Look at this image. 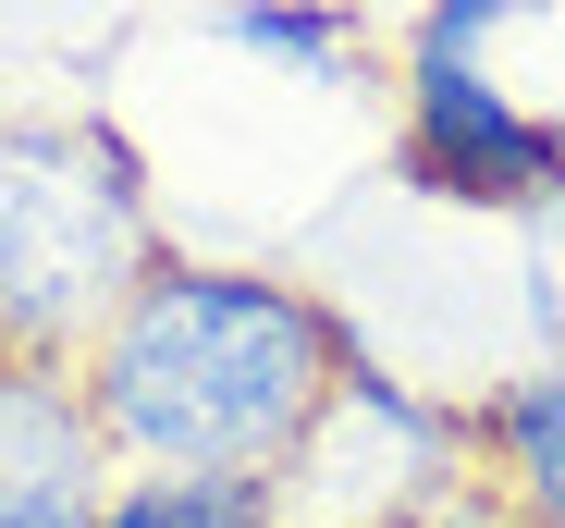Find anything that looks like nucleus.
<instances>
[{
    "instance_id": "1",
    "label": "nucleus",
    "mask_w": 565,
    "mask_h": 528,
    "mask_svg": "<svg viewBox=\"0 0 565 528\" xmlns=\"http://www.w3.org/2000/svg\"><path fill=\"white\" fill-rule=\"evenodd\" d=\"M344 357H356V320L320 283L160 246L136 271V295L99 320V344L74 357V381L99 406L111 467L282 479V455H296L308 418L332 406Z\"/></svg>"
},
{
    "instance_id": "2",
    "label": "nucleus",
    "mask_w": 565,
    "mask_h": 528,
    "mask_svg": "<svg viewBox=\"0 0 565 528\" xmlns=\"http://www.w3.org/2000/svg\"><path fill=\"white\" fill-rule=\"evenodd\" d=\"M148 160L111 111H0V357H86L160 258Z\"/></svg>"
},
{
    "instance_id": "3",
    "label": "nucleus",
    "mask_w": 565,
    "mask_h": 528,
    "mask_svg": "<svg viewBox=\"0 0 565 528\" xmlns=\"http://www.w3.org/2000/svg\"><path fill=\"white\" fill-rule=\"evenodd\" d=\"M467 479H480V418H467V394H430V381L382 369L356 344L332 406L308 418V443L282 455L270 504H282V528H394V516H418V504H443Z\"/></svg>"
},
{
    "instance_id": "4",
    "label": "nucleus",
    "mask_w": 565,
    "mask_h": 528,
    "mask_svg": "<svg viewBox=\"0 0 565 528\" xmlns=\"http://www.w3.org/2000/svg\"><path fill=\"white\" fill-rule=\"evenodd\" d=\"M394 185L529 234L565 209V123L529 111L492 62H394Z\"/></svg>"
},
{
    "instance_id": "5",
    "label": "nucleus",
    "mask_w": 565,
    "mask_h": 528,
    "mask_svg": "<svg viewBox=\"0 0 565 528\" xmlns=\"http://www.w3.org/2000/svg\"><path fill=\"white\" fill-rule=\"evenodd\" d=\"M99 406L62 357H0V528H86L111 492Z\"/></svg>"
},
{
    "instance_id": "6",
    "label": "nucleus",
    "mask_w": 565,
    "mask_h": 528,
    "mask_svg": "<svg viewBox=\"0 0 565 528\" xmlns=\"http://www.w3.org/2000/svg\"><path fill=\"white\" fill-rule=\"evenodd\" d=\"M467 418H480V479L504 492L516 528H565V344L541 369L467 394Z\"/></svg>"
},
{
    "instance_id": "7",
    "label": "nucleus",
    "mask_w": 565,
    "mask_h": 528,
    "mask_svg": "<svg viewBox=\"0 0 565 528\" xmlns=\"http://www.w3.org/2000/svg\"><path fill=\"white\" fill-rule=\"evenodd\" d=\"M210 37L246 62H282L296 86H369V62H382L369 0H210Z\"/></svg>"
},
{
    "instance_id": "8",
    "label": "nucleus",
    "mask_w": 565,
    "mask_h": 528,
    "mask_svg": "<svg viewBox=\"0 0 565 528\" xmlns=\"http://www.w3.org/2000/svg\"><path fill=\"white\" fill-rule=\"evenodd\" d=\"M86 528H282L270 479H198V467H124Z\"/></svg>"
},
{
    "instance_id": "9",
    "label": "nucleus",
    "mask_w": 565,
    "mask_h": 528,
    "mask_svg": "<svg viewBox=\"0 0 565 528\" xmlns=\"http://www.w3.org/2000/svg\"><path fill=\"white\" fill-rule=\"evenodd\" d=\"M553 0H418L406 13V37H394V62H492L516 25H541Z\"/></svg>"
},
{
    "instance_id": "10",
    "label": "nucleus",
    "mask_w": 565,
    "mask_h": 528,
    "mask_svg": "<svg viewBox=\"0 0 565 528\" xmlns=\"http://www.w3.org/2000/svg\"><path fill=\"white\" fill-rule=\"evenodd\" d=\"M394 528H516V516H504L492 479H467V492H443V504H418V516H394Z\"/></svg>"
},
{
    "instance_id": "11",
    "label": "nucleus",
    "mask_w": 565,
    "mask_h": 528,
    "mask_svg": "<svg viewBox=\"0 0 565 528\" xmlns=\"http://www.w3.org/2000/svg\"><path fill=\"white\" fill-rule=\"evenodd\" d=\"M553 234H565V209H553Z\"/></svg>"
},
{
    "instance_id": "12",
    "label": "nucleus",
    "mask_w": 565,
    "mask_h": 528,
    "mask_svg": "<svg viewBox=\"0 0 565 528\" xmlns=\"http://www.w3.org/2000/svg\"><path fill=\"white\" fill-rule=\"evenodd\" d=\"M0 111H13V99H0Z\"/></svg>"
}]
</instances>
